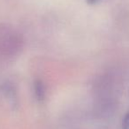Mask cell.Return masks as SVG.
<instances>
[{
  "label": "cell",
  "instance_id": "6da1fadb",
  "mask_svg": "<svg viewBox=\"0 0 129 129\" xmlns=\"http://www.w3.org/2000/svg\"><path fill=\"white\" fill-rule=\"evenodd\" d=\"M35 95L38 101H43L45 96V88L41 81H36L34 86Z\"/></svg>",
  "mask_w": 129,
  "mask_h": 129
},
{
  "label": "cell",
  "instance_id": "7a4b0ae2",
  "mask_svg": "<svg viewBox=\"0 0 129 129\" xmlns=\"http://www.w3.org/2000/svg\"><path fill=\"white\" fill-rule=\"evenodd\" d=\"M122 128L123 129H129V112L126 113L123 119L122 123Z\"/></svg>",
  "mask_w": 129,
  "mask_h": 129
},
{
  "label": "cell",
  "instance_id": "3957f363",
  "mask_svg": "<svg viewBox=\"0 0 129 129\" xmlns=\"http://www.w3.org/2000/svg\"><path fill=\"white\" fill-rule=\"evenodd\" d=\"M99 0H88V2L89 4H95L96 2H98Z\"/></svg>",
  "mask_w": 129,
  "mask_h": 129
}]
</instances>
